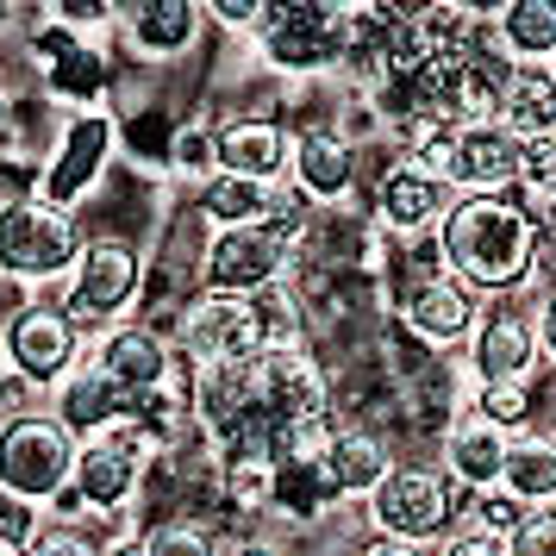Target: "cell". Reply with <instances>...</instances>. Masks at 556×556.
Wrapping results in <instances>:
<instances>
[{
  "mask_svg": "<svg viewBox=\"0 0 556 556\" xmlns=\"http://www.w3.org/2000/svg\"><path fill=\"white\" fill-rule=\"evenodd\" d=\"M226 556H288V551H276L269 538H244V544H231Z\"/></svg>",
  "mask_w": 556,
  "mask_h": 556,
  "instance_id": "f35d334b",
  "label": "cell"
},
{
  "mask_svg": "<svg viewBox=\"0 0 556 556\" xmlns=\"http://www.w3.org/2000/svg\"><path fill=\"white\" fill-rule=\"evenodd\" d=\"M544 201H556V156H551V194H544Z\"/></svg>",
  "mask_w": 556,
  "mask_h": 556,
  "instance_id": "60d3db41",
  "label": "cell"
},
{
  "mask_svg": "<svg viewBox=\"0 0 556 556\" xmlns=\"http://www.w3.org/2000/svg\"><path fill=\"white\" fill-rule=\"evenodd\" d=\"M544 70H551V81H556V56H551V63H544Z\"/></svg>",
  "mask_w": 556,
  "mask_h": 556,
  "instance_id": "b9f144b4",
  "label": "cell"
},
{
  "mask_svg": "<svg viewBox=\"0 0 556 556\" xmlns=\"http://www.w3.org/2000/svg\"><path fill=\"white\" fill-rule=\"evenodd\" d=\"M294 269V251L281 244L276 231H213L201 251V288L206 294H238V301H256V294H269L281 288Z\"/></svg>",
  "mask_w": 556,
  "mask_h": 556,
  "instance_id": "30bf717a",
  "label": "cell"
},
{
  "mask_svg": "<svg viewBox=\"0 0 556 556\" xmlns=\"http://www.w3.org/2000/svg\"><path fill=\"white\" fill-rule=\"evenodd\" d=\"M263 306L238 301V294H194L176 319V363L181 369H201V363H244L263 356Z\"/></svg>",
  "mask_w": 556,
  "mask_h": 556,
  "instance_id": "9c48e42d",
  "label": "cell"
},
{
  "mask_svg": "<svg viewBox=\"0 0 556 556\" xmlns=\"http://www.w3.org/2000/svg\"><path fill=\"white\" fill-rule=\"evenodd\" d=\"M144 463H151V451H144L126 426L101 431V438H81L76 444V476H70L81 513H119V506L138 494Z\"/></svg>",
  "mask_w": 556,
  "mask_h": 556,
  "instance_id": "7c38bea8",
  "label": "cell"
},
{
  "mask_svg": "<svg viewBox=\"0 0 556 556\" xmlns=\"http://www.w3.org/2000/svg\"><path fill=\"white\" fill-rule=\"evenodd\" d=\"M201 26H206V7H194V0H144V7H126V20H119L126 45L138 56H181V51H194Z\"/></svg>",
  "mask_w": 556,
  "mask_h": 556,
  "instance_id": "603a6c76",
  "label": "cell"
},
{
  "mask_svg": "<svg viewBox=\"0 0 556 556\" xmlns=\"http://www.w3.org/2000/svg\"><path fill=\"white\" fill-rule=\"evenodd\" d=\"M488 38L506 63H551L556 56V0H506L488 20Z\"/></svg>",
  "mask_w": 556,
  "mask_h": 556,
  "instance_id": "484cf974",
  "label": "cell"
},
{
  "mask_svg": "<svg viewBox=\"0 0 556 556\" xmlns=\"http://www.w3.org/2000/svg\"><path fill=\"white\" fill-rule=\"evenodd\" d=\"M438 181L451 194H506L519 181V138L506 126H456L438 156Z\"/></svg>",
  "mask_w": 556,
  "mask_h": 556,
  "instance_id": "4fadbf2b",
  "label": "cell"
},
{
  "mask_svg": "<svg viewBox=\"0 0 556 556\" xmlns=\"http://www.w3.org/2000/svg\"><path fill=\"white\" fill-rule=\"evenodd\" d=\"M20 556H101V544L81 526H38V538Z\"/></svg>",
  "mask_w": 556,
  "mask_h": 556,
  "instance_id": "d6a6232c",
  "label": "cell"
},
{
  "mask_svg": "<svg viewBox=\"0 0 556 556\" xmlns=\"http://www.w3.org/2000/svg\"><path fill=\"white\" fill-rule=\"evenodd\" d=\"M363 181V151L338 126H306L294 131V163H288V188L306 206H344Z\"/></svg>",
  "mask_w": 556,
  "mask_h": 556,
  "instance_id": "9a60e30c",
  "label": "cell"
},
{
  "mask_svg": "<svg viewBox=\"0 0 556 556\" xmlns=\"http://www.w3.org/2000/svg\"><path fill=\"white\" fill-rule=\"evenodd\" d=\"M451 188L431 176V169H419V163H381L376 188H369V213H376V226L388 231V238H401V244H419V238H431L438 231V219L451 213Z\"/></svg>",
  "mask_w": 556,
  "mask_h": 556,
  "instance_id": "8fae6325",
  "label": "cell"
},
{
  "mask_svg": "<svg viewBox=\"0 0 556 556\" xmlns=\"http://www.w3.org/2000/svg\"><path fill=\"white\" fill-rule=\"evenodd\" d=\"M444 276H456L469 294H519L544 269V231L526 194H456L451 213L431 231Z\"/></svg>",
  "mask_w": 556,
  "mask_h": 556,
  "instance_id": "6da1fadb",
  "label": "cell"
},
{
  "mask_svg": "<svg viewBox=\"0 0 556 556\" xmlns=\"http://www.w3.org/2000/svg\"><path fill=\"white\" fill-rule=\"evenodd\" d=\"M431 556H506V538H488V531L456 519V531L444 538V544H431Z\"/></svg>",
  "mask_w": 556,
  "mask_h": 556,
  "instance_id": "836d02e7",
  "label": "cell"
},
{
  "mask_svg": "<svg viewBox=\"0 0 556 556\" xmlns=\"http://www.w3.org/2000/svg\"><path fill=\"white\" fill-rule=\"evenodd\" d=\"M501 488L513 494L519 506H556V438L544 426L538 431H519L506 444V469H501Z\"/></svg>",
  "mask_w": 556,
  "mask_h": 556,
  "instance_id": "4316f807",
  "label": "cell"
},
{
  "mask_svg": "<svg viewBox=\"0 0 556 556\" xmlns=\"http://www.w3.org/2000/svg\"><path fill=\"white\" fill-rule=\"evenodd\" d=\"M76 476V438L51 413H13L0 419V494L26 506H51Z\"/></svg>",
  "mask_w": 556,
  "mask_h": 556,
  "instance_id": "277c9868",
  "label": "cell"
},
{
  "mask_svg": "<svg viewBox=\"0 0 556 556\" xmlns=\"http://www.w3.org/2000/svg\"><path fill=\"white\" fill-rule=\"evenodd\" d=\"M7 113H13V106H7V88H0V126H7Z\"/></svg>",
  "mask_w": 556,
  "mask_h": 556,
  "instance_id": "ab89813d",
  "label": "cell"
},
{
  "mask_svg": "<svg viewBox=\"0 0 556 556\" xmlns=\"http://www.w3.org/2000/svg\"><path fill=\"white\" fill-rule=\"evenodd\" d=\"M106 151H113V119H106V113H81V119H70L63 138H56V156H51V169H45V188H38V194L70 213V206L101 181Z\"/></svg>",
  "mask_w": 556,
  "mask_h": 556,
  "instance_id": "ac0fdd59",
  "label": "cell"
},
{
  "mask_svg": "<svg viewBox=\"0 0 556 556\" xmlns=\"http://www.w3.org/2000/svg\"><path fill=\"white\" fill-rule=\"evenodd\" d=\"M476 419H488L494 431L519 438V431H538V381H476V401H469Z\"/></svg>",
  "mask_w": 556,
  "mask_h": 556,
  "instance_id": "83f0119b",
  "label": "cell"
},
{
  "mask_svg": "<svg viewBox=\"0 0 556 556\" xmlns=\"http://www.w3.org/2000/svg\"><path fill=\"white\" fill-rule=\"evenodd\" d=\"M538 344H544V363L556 369V288L538 301Z\"/></svg>",
  "mask_w": 556,
  "mask_h": 556,
  "instance_id": "d590c367",
  "label": "cell"
},
{
  "mask_svg": "<svg viewBox=\"0 0 556 556\" xmlns=\"http://www.w3.org/2000/svg\"><path fill=\"white\" fill-rule=\"evenodd\" d=\"M169 156H176V169L181 176H219V151H213V126H181L176 131V144H169Z\"/></svg>",
  "mask_w": 556,
  "mask_h": 556,
  "instance_id": "4dcf8cb0",
  "label": "cell"
},
{
  "mask_svg": "<svg viewBox=\"0 0 556 556\" xmlns=\"http://www.w3.org/2000/svg\"><path fill=\"white\" fill-rule=\"evenodd\" d=\"M538 301L544 294H531V288L481 301V319L469 331V369H476V381H538V369H544Z\"/></svg>",
  "mask_w": 556,
  "mask_h": 556,
  "instance_id": "52a82bcc",
  "label": "cell"
},
{
  "mask_svg": "<svg viewBox=\"0 0 556 556\" xmlns=\"http://www.w3.org/2000/svg\"><path fill=\"white\" fill-rule=\"evenodd\" d=\"M206 20L226 31H256V20H263V7L256 0H219V7H206Z\"/></svg>",
  "mask_w": 556,
  "mask_h": 556,
  "instance_id": "e575fe53",
  "label": "cell"
},
{
  "mask_svg": "<svg viewBox=\"0 0 556 556\" xmlns=\"http://www.w3.org/2000/svg\"><path fill=\"white\" fill-rule=\"evenodd\" d=\"M76 251H81L76 213L51 206L45 194H20V201L0 206V269L7 276L51 288L76 269Z\"/></svg>",
  "mask_w": 556,
  "mask_h": 556,
  "instance_id": "5b68a950",
  "label": "cell"
},
{
  "mask_svg": "<svg viewBox=\"0 0 556 556\" xmlns=\"http://www.w3.org/2000/svg\"><path fill=\"white\" fill-rule=\"evenodd\" d=\"M81 344L88 338L56 313V301H20L0 319V363L26 381V388H38V394H51L56 381L76 369Z\"/></svg>",
  "mask_w": 556,
  "mask_h": 556,
  "instance_id": "ba28073f",
  "label": "cell"
},
{
  "mask_svg": "<svg viewBox=\"0 0 556 556\" xmlns=\"http://www.w3.org/2000/svg\"><path fill=\"white\" fill-rule=\"evenodd\" d=\"M356 556H431V551H419V544H394V538H369Z\"/></svg>",
  "mask_w": 556,
  "mask_h": 556,
  "instance_id": "8d00e7d4",
  "label": "cell"
},
{
  "mask_svg": "<svg viewBox=\"0 0 556 556\" xmlns=\"http://www.w3.org/2000/svg\"><path fill=\"white\" fill-rule=\"evenodd\" d=\"M288 201V181L269 188V181H244V176H206L201 181V213L213 231H251L269 226Z\"/></svg>",
  "mask_w": 556,
  "mask_h": 556,
  "instance_id": "d4e9b609",
  "label": "cell"
},
{
  "mask_svg": "<svg viewBox=\"0 0 556 556\" xmlns=\"http://www.w3.org/2000/svg\"><path fill=\"white\" fill-rule=\"evenodd\" d=\"M213 151H219V176H244V181H288L294 163V131L269 119V113H238L226 126H213Z\"/></svg>",
  "mask_w": 556,
  "mask_h": 556,
  "instance_id": "e0dca14e",
  "label": "cell"
},
{
  "mask_svg": "<svg viewBox=\"0 0 556 556\" xmlns=\"http://www.w3.org/2000/svg\"><path fill=\"white\" fill-rule=\"evenodd\" d=\"M519 144H538V138H556V81L544 63H513L501 81V119Z\"/></svg>",
  "mask_w": 556,
  "mask_h": 556,
  "instance_id": "cb8c5ba5",
  "label": "cell"
},
{
  "mask_svg": "<svg viewBox=\"0 0 556 556\" xmlns=\"http://www.w3.org/2000/svg\"><path fill=\"white\" fill-rule=\"evenodd\" d=\"M481 319V294H469L456 276L444 269H426V276L406 281L401 294V326L426 344V351H456V344H469V331Z\"/></svg>",
  "mask_w": 556,
  "mask_h": 556,
  "instance_id": "5bb4252c",
  "label": "cell"
},
{
  "mask_svg": "<svg viewBox=\"0 0 556 556\" xmlns=\"http://www.w3.org/2000/svg\"><path fill=\"white\" fill-rule=\"evenodd\" d=\"M363 519L376 538H394V544H444L463 519V494H456V481L438 469V463H394L381 488L363 501Z\"/></svg>",
  "mask_w": 556,
  "mask_h": 556,
  "instance_id": "7a4b0ae2",
  "label": "cell"
},
{
  "mask_svg": "<svg viewBox=\"0 0 556 556\" xmlns=\"http://www.w3.org/2000/svg\"><path fill=\"white\" fill-rule=\"evenodd\" d=\"M506 556H556V506L526 513V526L506 538Z\"/></svg>",
  "mask_w": 556,
  "mask_h": 556,
  "instance_id": "1f68e13d",
  "label": "cell"
},
{
  "mask_svg": "<svg viewBox=\"0 0 556 556\" xmlns=\"http://www.w3.org/2000/svg\"><path fill=\"white\" fill-rule=\"evenodd\" d=\"M506 431H494L488 419L476 413H456L444 426V456L438 469L456 481V494H481V488H501V469H506Z\"/></svg>",
  "mask_w": 556,
  "mask_h": 556,
  "instance_id": "44dd1931",
  "label": "cell"
},
{
  "mask_svg": "<svg viewBox=\"0 0 556 556\" xmlns=\"http://www.w3.org/2000/svg\"><path fill=\"white\" fill-rule=\"evenodd\" d=\"M531 506H519L506 488H481V494H469V513H463V526L488 531V538H513V531L526 526Z\"/></svg>",
  "mask_w": 556,
  "mask_h": 556,
  "instance_id": "f1b7e54d",
  "label": "cell"
},
{
  "mask_svg": "<svg viewBox=\"0 0 556 556\" xmlns=\"http://www.w3.org/2000/svg\"><path fill=\"white\" fill-rule=\"evenodd\" d=\"M126 413H131V394L106 376V369H94L88 356L51 388V419L70 431L76 444L81 438H101V431H113V426H126Z\"/></svg>",
  "mask_w": 556,
  "mask_h": 556,
  "instance_id": "d6986e66",
  "label": "cell"
},
{
  "mask_svg": "<svg viewBox=\"0 0 556 556\" xmlns=\"http://www.w3.org/2000/svg\"><path fill=\"white\" fill-rule=\"evenodd\" d=\"M144 288V256L131 238H81L76 269L56 281V313L81 331L101 338L106 326H119Z\"/></svg>",
  "mask_w": 556,
  "mask_h": 556,
  "instance_id": "3957f363",
  "label": "cell"
},
{
  "mask_svg": "<svg viewBox=\"0 0 556 556\" xmlns=\"http://www.w3.org/2000/svg\"><path fill=\"white\" fill-rule=\"evenodd\" d=\"M101 556H151V544H144V538H106Z\"/></svg>",
  "mask_w": 556,
  "mask_h": 556,
  "instance_id": "74e56055",
  "label": "cell"
},
{
  "mask_svg": "<svg viewBox=\"0 0 556 556\" xmlns=\"http://www.w3.org/2000/svg\"><path fill=\"white\" fill-rule=\"evenodd\" d=\"M338 31H344V7L281 0V7H263L251 38H256V56L276 76H319V70H338Z\"/></svg>",
  "mask_w": 556,
  "mask_h": 556,
  "instance_id": "8992f818",
  "label": "cell"
},
{
  "mask_svg": "<svg viewBox=\"0 0 556 556\" xmlns=\"http://www.w3.org/2000/svg\"><path fill=\"white\" fill-rule=\"evenodd\" d=\"M344 494L331 481L326 456H294V463H269V501H263V519H281V526H319L326 513H338Z\"/></svg>",
  "mask_w": 556,
  "mask_h": 556,
  "instance_id": "ffe728a7",
  "label": "cell"
},
{
  "mask_svg": "<svg viewBox=\"0 0 556 556\" xmlns=\"http://www.w3.org/2000/svg\"><path fill=\"white\" fill-rule=\"evenodd\" d=\"M144 544H151V556H226L219 538L206 526H194V519H169V526H156Z\"/></svg>",
  "mask_w": 556,
  "mask_h": 556,
  "instance_id": "f546056e",
  "label": "cell"
},
{
  "mask_svg": "<svg viewBox=\"0 0 556 556\" xmlns=\"http://www.w3.org/2000/svg\"><path fill=\"white\" fill-rule=\"evenodd\" d=\"M544 431H551V438H556V413H551V426H544Z\"/></svg>",
  "mask_w": 556,
  "mask_h": 556,
  "instance_id": "7bdbcfd3",
  "label": "cell"
},
{
  "mask_svg": "<svg viewBox=\"0 0 556 556\" xmlns=\"http://www.w3.org/2000/svg\"><path fill=\"white\" fill-rule=\"evenodd\" d=\"M94 369L119 381L126 394H156V388H169L176 381V351H169V338L144 319H119V326H106L94 338V356H88Z\"/></svg>",
  "mask_w": 556,
  "mask_h": 556,
  "instance_id": "2e32d148",
  "label": "cell"
},
{
  "mask_svg": "<svg viewBox=\"0 0 556 556\" xmlns=\"http://www.w3.org/2000/svg\"><path fill=\"white\" fill-rule=\"evenodd\" d=\"M394 463H401V456H394V444H388L376 426H338V431H331V444H326L331 481H338V494L356 501V506L376 494L381 476H388Z\"/></svg>",
  "mask_w": 556,
  "mask_h": 556,
  "instance_id": "7402d4cb",
  "label": "cell"
}]
</instances>
